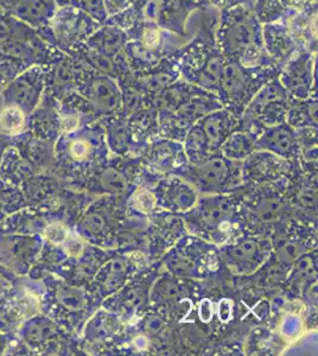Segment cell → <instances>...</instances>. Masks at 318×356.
Returning a JSON list of instances; mask_svg holds the SVG:
<instances>
[{
    "label": "cell",
    "instance_id": "6da1fadb",
    "mask_svg": "<svg viewBox=\"0 0 318 356\" xmlns=\"http://www.w3.org/2000/svg\"><path fill=\"white\" fill-rule=\"evenodd\" d=\"M215 41L225 60L248 67L276 65L264 47L262 25L246 5L220 10Z\"/></svg>",
    "mask_w": 318,
    "mask_h": 356
},
{
    "label": "cell",
    "instance_id": "7a4b0ae2",
    "mask_svg": "<svg viewBox=\"0 0 318 356\" xmlns=\"http://www.w3.org/2000/svg\"><path fill=\"white\" fill-rule=\"evenodd\" d=\"M238 193L202 195L193 209L182 215L186 231L218 247L244 234L245 216Z\"/></svg>",
    "mask_w": 318,
    "mask_h": 356
},
{
    "label": "cell",
    "instance_id": "3957f363",
    "mask_svg": "<svg viewBox=\"0 0 318 356\" xmlns=\"http://www.w3.org/2000/svg\"><path fill=\"white\" fill-rule=\"evenodd\" d=\"M280 69L276 65L248 67L233 60H225L216 97L225 110L240 119L259 89L278 77Z\"/></svg>",
    "mask_w": 318,
    "mask_h": 356
},
{
    "label": "cell",
    "instance_id": "277c9868",
    "mask_svg": "<svg viewBox=\"0 0 318 356\" xmlns=\"http://www.w3.org/2000/svg\"><path fill=\"white\" fill-rule=\"evenodd\" d=\"M198 236H183L161 257L166 271L180 278H207L218 270V250Z\"/></svg>",
    "mask_w": 318,
    "mask_h": 356
},
{
    "label": "cell",
    "instance_id": "5b68a950",
    "mask_svg": "<svg viewBox=\"0 0 318 356\" xmlns=\"http://www.w3.org/2000/svg\"><path fill=\"white\" fill-rule=\"evenodd\" d=\"M180 177L202 195L238 193L242 188V162L225 158L218 151L198 164H188Z\"/></svg>",
    "mask_w": 318,
    "mask_h": 356
},
{
    "label": "cell",
    "instance_id": "8992f818",
    "mask_svg": "<svg viewBox=\"0 0 318 356\" xmlns=\"http://www.w3.org/2000/svg\"><path fill=\"white\" fill-rule=\"evenodd\" d=\"M126 215V199L109 196L97 200L77 225L79 235L99 247L116 248L117 234Z\"/></svg>",
    "mask_w": 318,
    "mask_h": 356
},
{
    "label": "cell",
    "instance_id": "52a82bcc",
    "mask_svg": "<svg viewBox=\"0 0 318 356\" xmlns=\"http://www.w3.org/2000/svg\"><path fill=\"white\" fill-rule=\"evenodd\" d=\"M291 102L292 97L276 77L259 89L240 119L260 129L278 125L285 122Z\"/></svg>",
    "mask_w": 318,
    "mask_h": 356
},
{
    "label": "cell",
    "instance_id": "ba28073f",
    "mask_svg": "<svg viewBox=\"0 0 318 356\" xmlns=\"http://www.w3.org/2000/svg\"><path fill=\"white\" fill-rule=\"evenodd\" d=\"M272 252L270 239L245 232L225 243L218 254L225 265L239 275H251L265 264Z\"/></svg>",
    "mask_w": 318,
    "mask_h": 356
},
{
    "label": "cell",
    "instance_id": "9c48e42d",
    "mask_svg": "<svg viewBox=\"0 0 318 356\" xmlns=\"http://www.w3.org/2000/svg\"><path fill=\"white\" fill-rule=\"evenodd\" d=\"M220 108L223 107L214 94L209 92L198 94L180 107L176 112L158 117L159 137L183 143L186 132L193 124H196L210 112Z\"/></svg>",
    "mask_w": 318,
    "mask_h": 356
},
{
    "label": "cell",
    "instance_id": "30bf717a",
    "mask_svg": "<svg viewBox=\"0 0 318 356\" xmlns=\"http://www.w3.org/2000/svg\"><path fill=\"white\" fill-rule=\"evenodd\" d=\"M55 47L62 51L85 42L100 24L73 5L57 6L48 24Z\"/></svg>",
    "mask_w": 318,
    "mask_h": 356
},
{
    "label": "cell",
    "instance_id": "8fae6325",
    "mask_svg": "<svg viewBox=\"0 0 318 356\" xmlns=\"http://www.w3.org/2000/svg\"><path fill=\"white\" fill-rule=\"evenodd\" d=\"M278 79L292 99L317 97V54L299 50L283 65Z\"/></svg>",
    "mask_w": 318,
    "mask_h": 356
},
{
    "label": "cell",
    "instance_id": "7c38bea8",
    "mask_svg": "<svg viewBox=\"0 0 318 356\" xmlns=\"http://www.w3.org/2000/svg\"><path fill=\"white\" fill-rule=\"evenodd\" d=\"M141 165L159 177L180 176L189 164L183 143L157 137L150 140L141 152Z\"/></svg>",
    "mask_w": 318,
    "mask_h": 356
},
{
    "label": "cell",
    "instance_id": "4fadbf2b",
    "mask_svg": "<svg viewBox=\"0 0 318 356\" xmlns=\"http://www.w3.org/2000/svg\"><path fill=\"white\" fill-rule=\"evenodd\" d=\"M77 92L93 106L99 118L109 117L121 112V92L118 80L90 70L79 83Z\"/></svg>",
    "mask_w": 318,
    "mask_h": 356
},
{
    "label": "cell",
    "instance_id": "5bb4252c",
    "mask_svg": "<svg viewBox=\"0 0 318 356\" xmlns=\"http://www.w3.org/2000/svg\"><path fill=\"white\" fill-rule=\"evenodd\" d=\"M156 278L157 277L156 275L153 277V273L141 278L133 275L117 293L105 298L104 308L119 316L124 322L145 314L146 305L150 300V286Z\"/></svg>",
    "mask_w": 318,
    "mask_h": 356
},
{
    "label": "cell",
    "instance_id": "9a60e30c",
    "mask_svg": "<svg viewBox=\"0 0 318 356\" xmlns=\"http://www.w3.org/2000/svg\"><path fill=\"white\" fill-rule=\"evenodd\" d=\"M297 163L286 161L267 151H254L242 161V181L244 183L262 184L289 179L296 171Z\"/></svg>",
    "mask_w": 318,
    "mask_h": 356
},
{
    "label": "cell",
    "instance_id": "2e32d148",
    "mask_svg": "<svg viewBox=\"0 0 318 356\" xmlns=\"http://www.w3.org/2000/svg\"><path fill=\"white\" fill-rule=\"evenodd\" d=\"M125 33L129 41L137 42L138 44L158 58L171 56L188 41V38L170 33L151 22L137 23Z\"/></svg>",
    "mask_w": 318,
    "mask_h": 356
},
{
    "label": "cell",
    "instance_id": "e0dca14e",
    "mask_svg": "<svg viewBox=\"0 0 318 356\" xmlns=\"http://www.w3.org/2000/svg\"><path fill=\"white\" fill-rule=\"evenodd\" d=\"M152 191L157 197L158 208L171 213L184 214L198 203V191L180 176L161 177Z\"/></svg>",
    "mask_w": 318,
    "mask_h": 356
},
{
    "label": "cell",
    "instance_id": "ac0fdd59",
    "mask_svg": "<svg viewBox=\"0 0 318 356\" xmlns=\"http://www.w3.org/2000/svg\"><path fill=\"white\" fill-rule=\"evenodd\" d=\"M45 86V67L33 65L6 86L4 97L11 105H16L22 110L33 111L42 97Z\"/></svg>",
    "mask_w": 318,
    "mask_h": 356
},
{
    "label": "cell",
    "instance_id": "d6986e66",
    "mask_svg": "<svg viewBox=\"0 0 318 356\" xmlns=\"http://www.w3.org/2000/svg\"><path fill=\"white\" fill-rule=\"evenodd\" d=\"M139 271L129 257L125 253L117 251L116 254L109 257V259L101 265L94 277L97 282L95 295L100 300H105L109 296L117 293Z\"/></svg>",
    "mask_w": 318,
    "mask_h": 356
},
{
    "label": "cell",
    "instance_id": "ffe728a7",
    "mask_svg": "<svg viewBox=\"0 0 318 356\" xmlns=\"http://www.w3.org/2000/svg\"><path fill=\"white\" fill-rule=\"evenodd\" d=\"M132 170L127 163L107 161L99 168L93 181V191L97 194L116 196L127 199L131 191L137 186L132 181L129 171Z\"/></svg>",
    "mask_w": 318,
    "mask_h": 356
},
{
    "label": "cell",
    "instance_id": "44dd1931",
    "mask_svg": "<svg viewBox=\"0 0 318 356\" xmlns=\"http://www.w3.org/2000/svg\"><path fill=\"white\" fill-rule=\"evenodd\" d=\"M257 150L267 151L292 163L302 157L294 129L286 122L264 127L257 139Z\"/></svg>",
    "mask_w": 318,
    "mask_h": 356
},
{
    "label": "cell",
    "instance_id": "7402d4cb",
    "mask_svg": "<svg viewBox=\"0 0 318 356\" xmlns=\"http://www.w3.org/2000/svg\"><path fill=\"white\" fill-rule=\"evenodd\" d=\"M56 8L54 0H0L3 11L33 30L47 26Z\"/></svg>",
    "mask_w": 318,
    "mask_h": 356
},
{
    "label": "cell",
    "instance_id": "603a6c76",
    "mask_svg": "<svg viewBox=\"0 0 318 356\" xmlns=\"http://www.w3.org/2000/svg\"><path fill=\"white\" fill-rule=\"evenodd\" d=\"M133 75L145 95L146 106L153 97L181 79L177 62L173 55L163 58L152 68L141 73H133Z\"/></svg>",
    "mask_w": 318,
    "mask_h": 356
},
{
    "label": "cell",
    "instance_id": "cb8c5ba5",
    "mask_svg": "<svg viewBox=\"0 0 318 356\" xmlns=\"http://www.w3.org/2000/svg\"><path fill=\"white\" fill-rule=\"evenodd\" d=\"M262 40L266 53L280 69L301 50L285 22L262 25Z\"/></svg>",
    "mask_w": 318,
    "mask_h": 356
},
{
    "label": "cell",
    "instance_id": "d4e9b609",
    "mask_svg": "<svg viewBox=\"0 0 318 356\" xmlns=\"http://www.w3.org/2000/svg\"><path fill=\"white\" fill-rule=\"evenodd\" d=\"M317 1H312L301 11H292L285 23L301 50L317 54Z\"/></svg>",
    "mask_w": 318,
    "mask_h": 356
},
{
    "label": "cell",
    "instance_id": "484cf974",
    "mask_svg": "<svg viewBox=\"0 0 318 356\" xmlns=\"http://www.w3.org/2000/svg\"><path fill=\"white\" fill-rule=\"evenodd\" d=\"M188 297L189 288L186 278H180L166 272V275H159L153 280L150 300L161 315H164L168 309L173 308L175 304L181 303Z\"/></svg>",
    "mask_w": 318,
    "mask_h": 356
},
{
    "label": "cell",
    "instance_id": "4316f807",
    "mask_svg": "<svg viewBox=\"0 0 318 356\" xmlns=\"http://www.w3.org/2000/svg\"><path fill=\"white\" fill-rule=\"evenodd\" d=\"M198 122L206 138L209 152L213 154L220 151L222 144L232 132L238 130L240 119L225 108H220L207 114Z\"/></svg>",
    "mask_w": 318,
    "mask_h": 356
},
{
    "label": "cell",
    "instance_id": "83f0119b",
    "mask_svg": "<svg viewBox=\"0 0 318 356\" xmlns=\"http://www.w3.org/2000/svg\"><path fill=\"white\" fill-rule=\"evenodd\" d=\"M203 92L207 90L198 88L196 86L180 79L177 81L173 82V85L166 87L164 90H161L156 97H153L148 106L152 107L153 110L157 112L158 117L168 115L176 112L186 102H189L191 97Z\"/></svg>",
    "mask_w": 318,
    "mask_h": 356
},
{
    "label": "cell",
    "instance_id": "f1b7e54d",
    "mask_svg": "<svg viewBox=\"0 0 318 356\" xmlns=\"http://www.w3.org/2000/svg\"><path fill=\"white\" fill-rule=\"evenodd\" d=\"M133 144V156L141 154L143 147L154 138L159 137L158 113L152 107L146 106L136 113L126 118Z\"/></svg>",
    "mask_w": 318,
    "mask_h": 356
},
{
    "label": "cell",
    "instance_id": "f546056e",
    "mask_svg": "<svg viewBox=\"0 0 318 356\" xmlns=\"http://www.w3.org/2000/svg\"><path fill=\"white\" fill-rule=\"evenodd\" d=\"M262 131L260 127L247 125L240 120L238 130L232 132L230 137L225 139L220 147V152L232 161H245L246 158L257 150V139Z\"/></svg>",
    "mask_w": 318,
    "mask_h": 356
},
{
    "label": "cell",
    "instance_id": "4dcf8cb0",
    "mask_svg": "<svg viewBox=\"0 0 318 356\" xmlns=\"http://www.w3.org/2000/svg\"><path fill=\"white\" fill-rule=\"evenodd\" d=\"M101 125L105 131L106 144L109 152L118 157L133 156V144L126 118L120 113L101 118Z\"/></svg>",
    "mask_w": 318,
    "mask_h": 356
},
{
    "label": "cell",
    "instance_id": "1f68e13d",
    "mask_svg": "<svg viewBox=\"0 0 318 356\" xmlns=\"http://www.w3.org/2000/svg\"><path fill=\"white\" fill-rule=\"evenodd\" d=\"M85 42L90 48L113 58L125 49L129 37L119 26L102 24Z\"/></svg>",
    "mask_w": 318,
    "mask_h": 356
},
{
    "label": "cell",
    "instance_id": "d6a6232c",
    "mask_svg": "<svg viewBox=\"0 0 318 356\" xmlns=\"http://www.w3.org/2000/svg\"><path fill=\"white\" fill-rule=\"evenodd\" d=\"M63 53L68 54L70 56L84 62L97 73L104 74L116 80L119 79V72H118L117 65L114 63V60L90 48L89 45L86 44V42L77 43Z\"/></svg>",
    "mask_w": 318,
    "mask_h": 356
},
{
    "label": "cell",
    "instance_id": "836d02e7",
    "mask_svg": "<svg viewBox=\"0 0 318 356\" xmlns=\"http://www.w3.org/2000/svg\"><path fill=\"white\" fill-rule=\"evenodd\" d=\"M317 97L292 99L285 122L292 129L317 127Z\"/></svg>",
    "mask_w": 318,
    "mask_h": 356
},
{
    "label": "cell",
    "instance_id": "e575fe53",
    "mask_svg": "<svg viewBox=\"0 0 318 356\" xmlns=\"http://www.w3.org/2000/svg\"><path fill=\"white\" fill-rule=\"evenodd\" d=\"M121 321L119 316L104 309L97 312L93 318L87 324L86 337L92 342H102L117 335L120 330Z\"/></svg>",
    "mask_w": 318,
    "mask_h": 356
},
{
    "label": "cell",
    "instance_id": "d590c367",
    "mask_svg": "<svg viewBox=\"0 0 318 356\" xmlns=\"http://www.w3.org/2000/svg\"><path fill=\"white\" fill-rule=\"evenodd\" d=\"M118 83L120 87L122 102L120 114L122 117H129L131 114L146 107L145 95L141 92L133 73L119 77Z\"/></svg>",
    "mask_w": 318,
    "mask_h": 356
},
{
    "label": "cell",
    "instance_id": "8d00e7d4",
    "mask_svg": "<svg viewBox=\"0 0 318 356\" xmlns=\"http://www.w3.org/2000/svg\"><path fill=\"white\" fill-rule=\"evenodd\" d=\"M157 209V197L149 186L139 184L126 199V211L129 214L149 218Z\"/></svg>",
    "mask_w": 318,
    "mask_h": 356
},
{
    "label": "cell",
    "instance_id": "74e56055",
    "mask_svg": "<svg viewBox=\"0 0 318 356\" xmlns=\"http://www.w3.org/2000/svg\"><path fill=\"white\" fill-rule=\"evenodd\" d=\"M250 8L262 25L284 22L292 13L280 0H252Z\"/></svg>",
    "mask_w": 318,
    "mask_h": 356
},
{
    "label": "cell",
    "instance_id": "f35d334b",
    "mask_svg": "<svg viewBox=\"0 0 318 356\" xmlns=\"http://www.w3.org/2000/svg\"><path fill=\"white\" fill-rule=\"evenodd\" d=\"M57 302L65 312H84L88 308V295L85 289L61 284L56 291Z\"/></svg>",
    "mask_w": 318,
    "mask_h": 356
},
{
    "label": "cell",
    "instance_id": "ab89813d",
    "mask_svg": "<svg viewBox=\"0 0 318 356\" xmlns=\"http://www.w3.org/2000/svg\"><path fill=\"white\" fill-rule=\"evenodd\" d=\"M36 35V30L13 18L0 8V41L8 38L29 40Z\"/></svg>",
    "mask_w": 318,
    "mask_h": 356
},
{
    "label": "cell",
    "instance_id": "60d3db41",
    "mask_svg": "<svg viewBox=\"0 0 318 356\" xmlns=\"http://www.w3.org/2000/svg\"><path fill=\"white\" fill-rule=\"evenodd\" d=\"M25 112L16 105L6 106L0 113V129L8 134H18L25 129Z\"/></svg>",
    "mask_w": 318,
    "mask_h": 356
},
{
    "label": "cell",
    "instance_id": "b9f144b4",
    "mask_svg": "<svg viewBox=\"0 0 318 356\" xmlns=\"http://www.w3.org/2000/svg\"><path fill=\"white\" fill-rule=\"evenodd\" d=\"M73 6L81 8L84 13H87L92 19L100 25L105 24L106 21L109 19L105 0H77V3Z\"/></svg>",
    "mask_w": 318,
    "mask_h": 356
},
{
    "label": "cell",
    "instance_id": "7bdbcfd3",
    "mask_svg": "<svg viewBox=\"0 0 318 356\" xmlns=\"http://www.w3.org/2000/svg\"><path fill=\"white\" fill-rule=\"evenodd\" d=\"M166 328V320L159 312H148L141 322V332L146 335H159Z\"/></svg>",
    "mask_w": 318,
    "mask_h": 356
},
{
    "label": "cell",
    "instance_id": "ee69618b",
    "mask_svg": "<svg viewBox=\"0 0 318 356\" xmlns=\"http://www.w3.org/2000/svg\"><path fill=\"white\" fill-rule=\"evenodd\" d=\"M45 235L49 243H53L55 246L65 243L69 236H70L68 228L60 222H54L51 225H49L45 228Z\"/></svg>",
    "mask_w": 318,
    "mask_h": 356
},
{
    "label": "cell",
    "instance_id": "f6af8a7d",
    "mask_svg": "<svg viewBox=\"0 0 318 356\" xmlns=\"http://www.w3.org/2000/svg\"><path fill=\"white\" fill-rule=\"evenodd\" d=\"M55 335H56L55 327L51 324V322L45 321V322H42V324L37 323L31 329L29 339H30V341H33V343H40V342H45V341L51 339Z\"/></svg>",
    "mask_w": 318,
    "mask_h": 356
},
{
    "label": "cell",
    "instance_id": "bcb514c9",
    "mask_svg": "<svg viewBox=\"0 0 318 356\" xmlns=\"http://www.w3.org/2000/svg\"><path fill=\"white\" fill-rule=\"evenodd\" d=\"M65 251L68 257L73 259H80L86 252V243L84 239L79 236H69L65 241Z\"/></svg>",
    "mask_w": 318,
    "mask_h": 356
},
{
    "label": "cell",
    "instance_id": "7dc6e473",
    "mask_svg": "<svg viewBox=\"0 0 318 356\" xmlns=\"http://www.w3.org/2000/svg\"><path fill=\"white\" fill-rule=\"evenodd\" d=\"M303 323L301 317L297 315L286 316L285 320L283 321L282 332L286 337H294L299 336L302 332Z\"/></svg>",
    "mask_w": 318,
    "mask_h": 356
},
{
    "label": "cell",
    "instance_id": "c3c4849f",
    "mask_svg": "<svg viewBox=\"0 0 318 356\" xmlns=\"http://www.w3.org/2000/svg\"><path fill=\"white\" fill-rule=\"evenodd\" d=\"M233 314V302L228 298H222L218 304V320L222 323H230Z\"/></svg>",
    "mask_w": 318,
    "mask_h": 356
},
{
    "label": "cell",
    "instance_id": "681fc988",
    "mask_svg": "<svg viewBox=\"0 0 318 356\" xmlns=\"http://www.w3.org/2000/svg\"><path fill=\"white\" fill-rule=\"evenodd\" d=\"M198 316L203 323H209L213 318V303L208 298H203L198 305Z\"/></svg>",
    "mask_w": 318,
    "mask_h": 356
},
{
    "label": "cell",
    "instance_id": "f907efd6",
    "mask_svg": "<svg viewBox=\"0 0 318 356\" xmlns=\"http://www.w3.org/2000/svg\"><path fill=\"white\" fill-rule=\"evenodd\" d=\"M134 0H105L106 8L109 16H113L116 13H120L126 8H129Z\"/></svg>",
    "mask_w": 318,
    "mask_h": 356
},
{
    "label": "cell",
    "instance_id": "816d5d0a",
    "mask_svg": "<svg viewBox=\"0 0 318 356\" xmlns=\"http://www.w3.org/2000/svg\"><path fill=\"white\" fill-rule=\"evenodd\" d=\"M209 4L218 10H223V8H232L237 5H246L250 8L252 0H208Z\"/></svg>",
    "mask_w": 318,
    "mask_h": 356
},
{
    "label": "cell",
    "instance_id": "f5cc1de1",
    "mask_svg": "<svg viewBox=\"0 0 318 356\" xmlns=\"http://www.w3.org/2000/svg\"><path fill=\"white\" fill-rule=\"evenodd\" d=\"M280 1H282V4L284 5L287 10L301 11V10L305 8L310 3L317 1V0H280Z\"/></svg>",
    "mask_w": 318,
    "mask_h": 356
},
{
    "label": "cell",
    "instance_id": "db71d44e",
    "mask_svg": "<svg viewBox=\"0 0 318 356\" xmlns=\"http://www.w3.org/2000/svg\"><path fill=\"white\" fill-rule=\"evenodd\" d=\"M57 6H65V5H74L77 0H54Z\"/></svg>",
    "mask_w": 318,
    "mask_h": 356
},
{
    "label": "cell",
    "instance_id": "11a10c76",
    "mask_svg": "<svg viewBox=\"0 0 318 356\" xmlns=\"http://www.w3.org/2000/svg\"><path fill=\"white\" fill-rule=\"evenodd\" d=\"M195 1H198V3H203V4H209V1H208V0H195Z\"/></svg>",
    "mask_w": 318,
    "mask_h": 356
}]
</instances>
